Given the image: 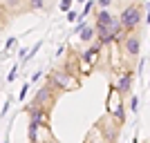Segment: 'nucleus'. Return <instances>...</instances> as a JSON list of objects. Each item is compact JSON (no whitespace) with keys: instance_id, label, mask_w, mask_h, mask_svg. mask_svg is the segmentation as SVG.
Returning <instances> with one entry per match:
<instances>
[{"instance_id":"1","label":"nucleus","mask_w":150,"mask_h":143,"mask_svg":"<svg viewBox=\"0 0 150 143\" xmlns=\"http://www.w3.org/2000/svg\"><path fill=\"white\" fill-rule=\"evenodd\" d=\"M96 31H99L101 43H110V40H114L119 36L121 20L114 18L112 13H108V11H99V16H96Z\"/></svg>"},{"instance_id":"2","label":"nucleus","mask_w":150,"mask_h":143,"mask_svg":"<svg viewBox=\"0 0 150 143\" xmlns=\"http://www.w3.org/2000/svg\"><path fill=\"white\" fill-rule=\"evenodd\" d=\"M52 83L56 87H65V89H76V87H79L76 78H72V76H69L67 72H63V69H56V72L52 74Z\"/></svg>"},{"instance_id":"3","label":"nucleus","mask_w":150,"mask_h":143,"mask_svg":"<svg viewBox=\"0 0 150 143\" xmlns=\"http://www.w3.org/2000/svg\"><path fill=\"white\" fill-rule=\"evenodd\" d=\"M139 20H141V11H139L137 7H128L121 16V25L128 27V29H134L139 25Z\"/></svg>"},{"instance_id":"4","label":"nucleus","mask_w":150,"mask_h":143,"mask_svg":"<svg viewBox=\"0 0 150 143\" xmlns=\"http://www.w3.org/2000/svg\"><path fill=\"white\" fill-rule=\"evenodd\" d=\"M108 110H110V114H114V116L123 123V107H121L119 92H117V89H112V92H110V99H108Z\"/></svg>"},{"instance_id":"5","label":"nucleus","mask_w":150,"mask_h":143,"mask_svg":"<svg viewBox=\"0 0 150 143\" xmlns=\"http://www.w3.org/2000/svg\"><path fill=\"white\" fill-rule=\"evenodd\" d=\"M27 7V0H0V9L5 13H20Z\"/></svg>"},{"instance_id":"6","label":"nucleus","mask_w":150,"mask_h":143,"mask_svg":"<svg viewBox=\"0 0 150 143\" xmlns=\"http://www.w3.org/2000/svg\"><path fill=\"white\" fill-rule=\"evenodd\" d=\"M50 96H52V85H43L40 89H38L36 99L31 101V105L27 107V112H29V110H36V107H43V103H47Z\"/></svg>"},{"instance_id":"7","label":"nucleus","mask_w":150,"mask_h":143,"mask_svg":"<svg viewBox=\"0 0 150 143\" xmlns=\"http://www.w3.org/2000/svg\"><path fill=\"white\" fill-rule=\"evenodd\" d=\"M130 85H132V74H123L119 81H117V87H114V89H117L119 94H125L128 89H130Z\"/></svg>"},{"instance_id":"8","label":"nucleus","mask_w":150,"mask_h":143,"mask_svg":"<svg viewBox=\"0 0 150 143\" xmlns=\"http://www.w3.org/2000/svg\"><path fill=\"white\" fill-rule=\"evenodd\" d=\"M125 51H128L130 56H137L139 54V38L137 36H130L125 40Z\"/></svg>"},{"instance_id":"9","label":"nucleus","mask_w":150,"mask_h":143,"mask_svg":"<svg viewBox=\"0 0 150 143\" xmlns=\"http://www.w3.org/2000/svg\"><path fill=\"white\" fill-rule=\"evenodd\" d=\"M76 34L81 36V40H83V43H88V40H92V36H94V29H92L90 25H81Z\"/></svg>"},{"instance_id":"10","label":"nucleus","mask_w":150,"mask_h":143,"mask_svg":"<svg viewBox=\"0 0 150 143\" xmlns=\"http://www.w3.org/2000/svg\"><path fill=\"white\" fill-rule=\"evenodd\" d=\"M101 45H103V43L99 40V43L94 45L92 49H88V54H85V61H88V63H94V58L99 56V49H101Z\"/></svg>"},{"instance_id":"11","label":"nucleus","mask_w":150,"mask_h":143,"mask_svg":"<svg viewBox=\"0 0 150 143\" xmlns=\"http://www.w3.org/2000/svg\"><path fill=\"white\" fill-rule=\"evenodd\" d=\"M38 128H40L38 123L29 121V130H27V134H29V141H38Z\"/></svg>"},{"instance_id":"12","label":"nucleus","mask_w":150,"mask_h":143,"mask_svg":"<svg viewBox=\"0 0 150 143\" xmlns=\"http://www.w3.org/2000/svg\"><path fill=\"white\" fill-rule=\"evenodd\" d=\"M43 5H45V0H27L29 9H43Z\"/></svg>"},{"instance_id":"13","label":"nucleus","mask_w":150,"mask_h":143,"mask_svg":"<svg viewBox=\"0 0 150 143\" xmlns=\"http://www.w3.org/2000/svg\"><path fill=\"white\" fill-rule=\"evenodd\" d=\"M29 87H31L29 83H25V85H23V89H20V94H18V99H20V101H25V99H27V92H29Z\"/></svg>"},{"instance_id":"14","label":"nucleus","mask_w":150,"mask_h":143,"mask_svg":"<svg viewBox=\"0 0 150 143\" xmlns=\"http://www.w3.org/2000/svg\"><path fill=\"white\" fill-rule=\"evenodd\" d=\"M130 110H132V112H137V110H139V99H137V96H132V99H130Z\"/></svg>"},{"instance_id":"15","label":"nucleus","mask_w":150,"mask_h":143,"mask_svg":"<svg viewBox=\"0 0 150 143\" xmlns=\"http://www.w3.org/2000/svg\"><path fill=\"white\" fill-rule=\"evenodd\" d=\"M69 5H72V0H63V2H61V9H63V11H69Z\"/></svg>"},{"instance_id":"16","label":"nucleus","mask_w":150,"mask_h":143,"mask_svg":"<svg viewBox=\"0 0 150 143\" xmlns=\"http://www.w3.org/2000/svg\"><path fill=\"white\" fill-rule=\"evenodd\" d=\"M90 9H92V2H88V5H85V9H83V13H81V20H83V18H85V16L90 13Z\"/></svg>"},{"instance_id":"17","label":"nucleus","mask_w":150,"mask_h":143,"mask_svg":"<svg viewBox=\"0 0 150 143\" xmlns=\"http://www.w3.org/2000/svg\"><path fill=\"white\" fill-rule=\"evenodd\" d=\"M13 45H16V38H9V40H7V51H9V49H11V47H13Z\"/></svg>"},{"instance_id":"18","label":"nucleus","mask_w":150,"mask_h":143,"mask_svg":"<svg viewBox=\"0 0 150 143\" xmlns=\"http://www.w3.org/2000/svg\"><path fill=\"white\" fill-rule=\"evenodd\" d=\"M76 18H79V16H76V13H74V11H69V13H67V20H72V23H74V20H76Z\"/></svg>"},{"instance_id":"19","label":"nucleus","mask_w":150,"mask_h":143,"mask_svg":"<svg viewBox=\"0 0 150 143\" xmlns=\"http://www.w3.org/2000/svg\"><path fill=\"white\" fill-rule=\"evenodd\" d=\"M99 5L101 7H108V5H110V0H99Z\"/></svg>"}]
</instances>
